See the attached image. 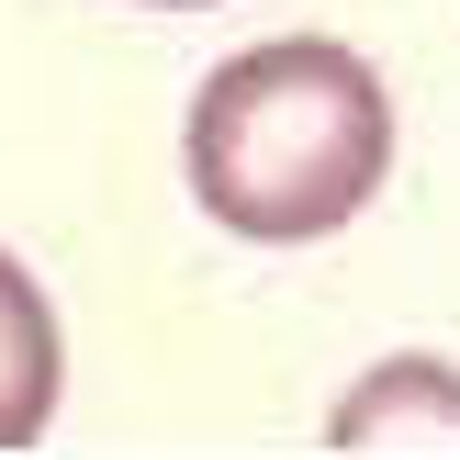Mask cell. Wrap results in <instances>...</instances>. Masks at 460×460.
Instances as JSON below:
<instances>
[{"label": "cell", "instance_id": "1", "mask_svg": "<svg viewBox=\"0 0 460 460\" xmlns=\"http://www.w3.org/2000/svg\"><path fill=\"white\" fill-rule=\"evenodd\" d=\"M191 191L225 236L247 247H314L382 191L394 169V102H382L371 57L326 34H281L225 57L191 90Z\"/></svg>", "mask_w": 460, "mask_h": 460}, {"label": "cell", "instance_id": "2", "mask_svg": "<svg viewBox=\"0 0 460 460\" xmlns=\"http://www.w3.org/2000/svg\"><path fill=\"white\" fill-rule=\"evenodd\" d=\"M326 449H460V371L449 359H382L371 382H349L326 416Z\"/></svg>", "mask_w": 460, "mask_h": 460}, {"label": "cell", "instance_id": "3", "mask_svg": "<svg viewBox=\"0 0 460 460\" xmlns=\"http://www.w3.org/2000/svg\"><path fill=\"white\" fill-rule=\"evenodd\" d=\"M57 382H67V359H57V304H45L34 270L0 247V449H34V438H45Z\"/></svg>", "mask_w": 460, "mask_h": 460}, {"label": "cell", "instance_id": "4", "mask_svg": "<svg viewBox=\"0 0 460 460\" xmlns=\"http://www.w3.org/2000/svg\"><path fill=\"white\" fill-rule=\"evenodd\" d=\"M169 12H214V0H169Z\"/></svg>", "mask_w": 460, "mask_h": 460}]
</instances>
